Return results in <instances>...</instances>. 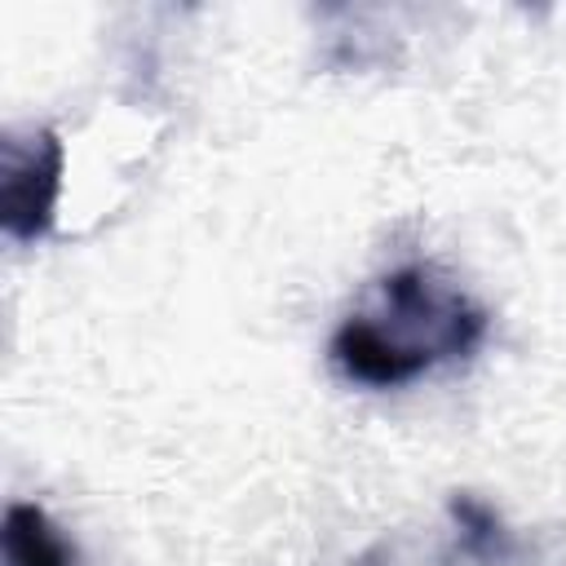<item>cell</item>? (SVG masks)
Returning <instances> with one entry per match:
<instances>
[{
    "mask_svg": "<svg viewBox=\"0 0 566 566\" xmlns=\"http://www.w3.org/2000/svg\"><path fill=\"white\" fill-rule=\"evenodd\" d=\"M486 336V310L429 265H398L380 279V314H349L327 345L349 385L398 389L433 363L469 358Z\"/></svg>",
    "mask_w": 566,
    "mask_h": 566,
    "instance_id": "obj_1",
    "label": "cell"
},
{
    "mask_svg": "<svg viewBox=\"0 0 566 566\" xmlns=\"http://www.w3.org/2000/svg\"><path fill=\"white\" fill-rule=\"evenodd\" d=\"M66 172V142L53 128H31L27 137H4V168H0V221L4 234L18 243H35L53 230L57 199Z\"/></svg>",
    "mask_w": 566,
    "mask_h": 566,
    "instance_id": "obj_2",
    "label": "cell"
},
{
    "mask_svg": "<svg viewBox=\"0 0 566 566\" xmlns=\"http://www.w3.org/2000/svg\"><path fill=\"white\" fill-rule=\"evenodd\" d=\"M0 553H4V566H75V553L62 539V531L31 500H13L4 509Z\"/></svg>",
    "mask_w": 566,
    "mask_h": 566,
    "instance_id": "obj_3",
    "label": "cell"
},
{
    "mask_svg": "<svg viewBox=\"0 0 566 566\" xmlns=\"http://www.w3.org/2000/svg\"><path fill=\"white\" fill-rule=\"evenodd\" d=\"M451 522L460 526V548L478 562H509L513 557V535L504 531V522L495 517V509H486L473 495H451Z\"/></svg>",
    "mask_w": 566,
    "mask_h": 566,
    "instance_id": "obj_4",
    "label": "cell"
}]
</instances>
